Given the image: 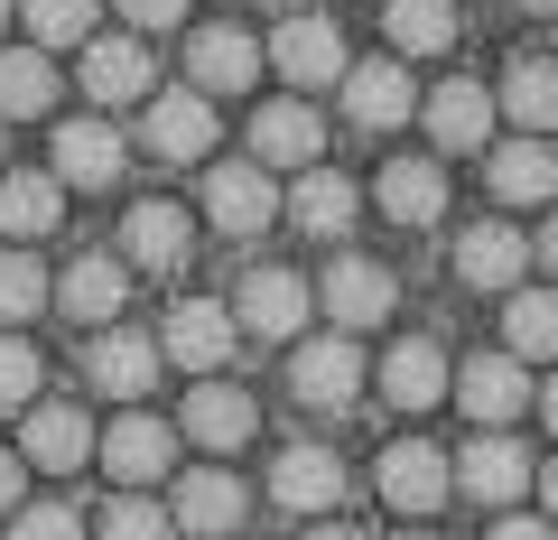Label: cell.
I'll return each mask as SVG.
<instances>
[{
    "mask_svg": "<svg viewBox=\"0 0 558 540\" xmlns=\"http://www.w3.org/2000/svg\"><path fill=\"white\" fill-rule=\"evenodd\" d=\"M363 382H373V373H363V345L344 336V326H336V336H307L299 355H289V392H299L307 410H354Z\"/></svg>",
    "mask_w": 558,
    "mask_h": 540,
    "instance_id": "obj_6",
    "label": "cell"
},
{
    "mask_svg": "<svg viewBox=\"0 0 558 540\" xmlns=\"http://www.w3.org/2000/svg\"><path fill=\"white\" fill-rule=\"evenodd\" d=\"M270 503H289V513H336L344 503V457L336 447H279Z\"/></svg>",
    "mask_w": 558,
    "mask_h": 540,
    "instance_id": "obj_22",
    "label": "cell"
},
{
    "mask_svg": "<svg viewBox=\"0 0 558 540\" xmlns=\"http://www.w3.org/2000/svg\"><path fill=\"white\" fill-rule=\"evenodd\" d=\"M252 159H260V168H307V159H326L317 103H299V94L260 103V112H252Z\"/></svg>",
    "mask_w": 558,
    "mask_h": 540,
    "instance_id": "obj_17",
    "label": "cell"
},
{
    "mask_svg": "<svg viewBox=\"0 0 558 540\" xmlns=\"http://www.w3.org/2000/svg\"><path fill=\"white\" fill-rule=\"evenodd\" d=\"M447 392L465 400V420L512 429L521 410H531V363H521V355H475L465 373H447Z\"/></svg>",
    "mask_w": 558,
    "mask_h": 540,
    "instance_id": "obj_15",
    "label": "cell"
},
{
    "mask_svg": "<svg viewBox=\"0 0 558 540\" xmlns=\"http://www.w3.org/2000/svg\"><path fill=\"white\" fill-rule=\"evenodd\" d=\"M447 494H457L447 447H428V439H391L381 447V503H391V513H438Z\"/></svg>",
    "mask_w": 558,
    "mask_h": 540,
    "instance_id": "obj_16",
    "label": "cell"
},
{
    "mask_svg": "<svg viewBox=\"0 0 558 540\" xmlns=\"http://www.w3.org/2000/svg\"><path fill=\"white\" fill-rule=\"evenodd\" d=\"M521 271H531V233H512V224H465L457 233V280L465 289H512Z\"/></svg>",
    "mask_w": 558,
    "mask_h": 540,
    "instance_id": "obj_24",
    "label": "cell"
},
{
    "mask_svg": "<svg viewBox=\"0 0 558 540\" xmlns=\"http://www.w3.org/2000/svg\"><path fill=\"white\" fill-rule=\"evenodd\" d=\"M94 540H178V521H168V503H149V484H121L94 513Z\"/></svg>",
    "mask_w": 558,
    "mask_h": 540,
    "instance_id": "obj_35",
    "label": "cell"
},
{
    "mask_svg": "<svg viewBox=\"0 0 558 540\" xmlns=\"http://www.w3.org/2000/svg\"><path fill=\"white\" fill-rule=\"evenodd\" d=\"M252 429H260V400L242 392V382H215V373H196V392H186V420H178V439H196L205 457H233V447H252Z\"/></svg>",
    "mask_w": 558,
    "mask_h": 540,
    "instance_id": "obj_9",
    "label": "cell"
},
{
    "mask_svg": "<svg viewBox=\"0 0 558 540\" xmlns=\"http://www.w3.org/2000/svg\"><path fill=\"white\" fill-rule=\"evenodd\" d=\"M84 373H94V392L140 400L149 382H159V336H140V326H94V355H84Z\"/></svg>",
    "mask_w": 558,
    "mask_h": 540,
    "instance_id": "obj_19",
    "label": "cell"
},
{
    "mask_svg": "<svg viewBox=\"0 0 558 540\" xmlns=\"http://www.w3.org/2000/svg\"><path fill=\"white\" fill-rule=\"evenodd\" d=\"M260 65H279V84L317 94V84H336L354 57H344V38H336V20H326V10H289V20H279V38L260 47Z\"/></svg>",
    "mask_w": 558,
    "mask_h": 540,
    "instance_id": "obj_1",
    "label": "cell"
},
{
    "mask_svg": "<svg viewBox=\"0 0 558 540\" xmlns=\"http://www.w3.org/2000/svg\"><path fill=\"white\" fill-rule=\"evenodd\" d=\"M381 400H391V410H438L447 400V345L438 336H400L391 355H381Z\"/></svg>",
    "mask_w": 558,
    "mask_h": 540,
    "instance_id": "obj_20",
    "label": "cell"
},
{
    "mask_svg": "<svg viewBox=\"0 0 558 540\" xmlns=\"http://www.w3.org/2000/svg\"><path fill=\"white\" fill-rule=\"evenodd\" d=\"M531 484H539V503H549V521H558V457H539V466H531Z\"/></svg>",
    "mask_w": 558,
    "mask_h": 540,
    "instance_id": "obj_44",
    "label": "cell"
},
{
    "mask_svg": "<svg viewBox=\"0 0 558 540\" xmlns=\"http://www.w3.org/2000/svg\"><path fill=\"white\" fill-rule=\"evenodd\" d=\"M344 121L354 131H400V121L418 112V84H410V65L400 57H363V65H344Z\"/></svg>",
    "mask_w": 558,
    "mask_h": 540,
    "instance_id": "obj_14",
    "label": "cell"
},
{
    "mask_svg": "<svg viewBox=\"0 0 558 540\" xmlns=\"http://www.w3.org/2000/svg\"><path fill=\"white\" fill-rule=\"evenodd\" d=\"M289 10H326V0H289Z\"/></svg>",
    "mask_w": 558,
    "mask_h": 540,
    "instance_id": "obj_49",
    "label": "cell"
},
{
    "mask_svg": "<svg viewBox=\"0 0 558 540\" xmlns=\"http://www.w3.org/2000/svg\"><path fill=\"white\" fill-rule=\"evenodd\" d=\"M20 466H38V476L94 466V420H84L75 400H28L20 410Z\"/></svg>",
    "mask_w": 558,
    "mask_h": 540,
    "instance_id": "obj_10",
    "label": "cell"
},
{
    "mask_svg": "<svg viewBox=\"0 0 558 540\" xmlns=\"http://www.w3.org/2000/svg\"><path fill=\"white\" fill-rule=\"evenodd\" d=\"M354 215H363L354 178H336L326 159H307V168H299V187H289V224H299V233H344Z\"/></svg>",
    "mask_w": 558,
    "mask_h": 540,
    "instance_id": "obj_29",
    "label": "cell"
},
{
    "mask_svg": "<svg viewBox=\"0 0 558 540\" xmlns=\"http://www.w3.org/2000/svg\"><path fill=\"white\" fill-rule=\"evenodd\" d=\"M299 540H363L354 521H317V531H299Z\"/></svg>",
    "mask_w": 558,
    "mask_h": 540,
    "instance_id": "obj_46",
    "label": "cell"
},
{
    "mask_svg": "<svg viewBox=\"0 0 558 540\" xmlns=\"http://www.w3.org/2000/svg\"><path fill=\"white\" fill-rule=\"evenodd\" d=\"M121 131L112 121H57V187H112L121 178Z\"/></svg>",
    "mask_w": 558,
    "mask_h": 540,
    "instance_id": "obj_27",
    "label": "cell"
},
{
    "mask_svg": "<svg viewBox=\"0 0 558 540\" xmlns=\"http://www.w3.org/2000/svg\"><path fill=\"white\" fill-rule=\"evenodd\" d=\"M531 261H549V280H558V215H549V224L531 233Z\"/></svg>",
    "mask_w": 558,
    "mask_h": 540,
    "instance_id": "obj_43",
    "label": "cell"
},
{
    "mask_svg": "<svg viewBox=\"0 0 558 540\" xmlns=\"http://www.w3.org/2000/svg\"><path fill=\"white\" fill-rule=\"evenodd\" d=\"M418 112H428V141H438V159H457V149H484V141H494V94H484V84H465V75L438 84Z\"/></svg>",
    "mask_w": 558,
    "mask_h": 540,
    "instance_id": "obj_23",
    "label": "cell"
},
{
    "mask_svg": "<svg viewBox=\"0 0 558 540\" xmlns=\"http://www.w3.org/2000/svg\"><path fill=\"white\" fill-rule=\"evenodd\" d=\"M205 224L215 233H270L279 224V187L260 159H215L205 168Z\"/></svg>",
    "mask_w": 558,
    "mask_h": 540,
    "instance_id": "obj_5",
    "label": "cell"
},
{
    "mask_svg": "<svg viewBox=\"0 0 558 540\" xmlns=\"http://www.w3.org/2000/svg\"><path fill=\"white\" fill-rule=\"evenodd\" d=\"M149 112H140V141H149V159L186 168L215 149V94H196V84H178V94H140Z\"/></svg>",
    "mask_w": 558,
    "mask_h": 540,
    "instance_id": "obj_7",
    "label": "cell"
},
{
    "mask_svg": "<svg viewBox=\"0 0 558 540\" xmlns=\"http://www.w3.org/2000/svg\"><path fill=\"white\" fill-rule=\"evenodd\" d=\"M112 10L140 28V38H149V28H178V20H186V0H112Z\"/></svg>",
    "mask_w": 558,
    "mask_h": 540,
    "instance_id": "obj_40",
    "label": "cell"
},
{
    "mask_svg": "<svg viewBox=\"0 0 558 540\" xmlns=\"http://www.w3.org/2000/svg\"><path fill=\"white\" fill-rule=\"evenodd\" d=\"M186 252H196V215H186L178 196H140L131 215H121V261L131 271H186Z\"/></svg>",
    "mask_w": 558,
    "mask_h": 540,
    "instance_id": "obj_8",
    "label": "cell"
},
{
    "mask_svg": "<svg viewBox=\"0 0 558 540\" xmlns=\"http://www.w3.org/2000/svg\"><path fill=\"white\" fill-rule=\"evenodd\" d=\"M317 308L344 326V336H363V326H381V317L400 308V289H391V271H381V261L336 252V261H326V280H317Z\"/></svg>",
    "mask_w": 558,
    "mask_h": 540,
    "instance_id": "obj_13",
    "label": "cell"
},
{
    "mask_svg": "<svg viewBox=\"0 0 558 540\" xmlns=\"http://www.w3.org/2000/svg\"><path fill=\"white\" fill-rule=\"evenodd\" d=\"M28 317H47V261L28 242H10L0 252V326H28Z\"/></svg>",
    "mask_w": 558,
    "mask_h": 540,
    "instance_id": "obj_36",
    "label": "cell"
},
{
    "mask_svg": "<svg viewBox=\"0 0 558 540\" xmlns=\"http://www.w3.org/2000/svg\"><path fill=\"white\" fill-rule=\"evenodd\" d=\"M233 345H242V326H233L223 299H178L168 326H159V363H178V373H223Z\"/></svg>",
    "mask_w": 558,
    "mask_h": 540,
    "instance_id": "obj_3",
    "label": "cell"
},
{
    "mask_svg": "<svg viewBox=\"0 0 558 540\" xmlns=\"http://www.w3.org/2000/svg\"><path fill=\"white\" fill-rule=\"evenodd\" d=\"M94 466H102L112 484H159L168 466H178V429L149 420V410H121V420L94 439Z\"/></svg>",
    "mask_w": 558,
    "mask_h": 540,
    "instance_id": "obj_12",
    "label": "cell"
},
{
    "mask_svg": "<svg viewBox=\"0 0 558 540\" xmlns=\"http://www.w3.org/2000/svg\"><path fill=\"white\" fill-rule=\"evenodd\" d=\"M484 178H494V196H502V205H549L558 159H549V141H539V131H521V141H502V149H494V168H484Z\"/></svg>",
    "mask_w": 558,
    "mask_h": 540,
    "instance_id": "obj_30",
    "label": "cell"
},
{
    "mask_svg": "<svg viewBox=\"0 0 558 540\" xmlns=\"http://www.w3.org/2000/svg\"><path fill=\"white\" fill-rule=\"evenodd\" d=\"M57 103V57L47 47H0V121H38Z\"/></svg>",
    "mask_w": 558,
    "mask_h": 540,
    "instance_id": "obj_33",
    "label": "cell"
},
{
    "mask_svg": "<svg viewBox=\"0 0 558 540\" xmlns=\"http://www.w3.org/2000/svg\"><path fill=\"white\" fill-rule=\"evenodd\" d=\"M391 540H428V531H391Z\"/></svg>",
    "mask_w": 558,
    "mask_h": 540,
    "instance_id": "obj_50",
    "label": "cell"
},
{
    "mask_svg": "<svg viewBox=\"0 0 558 540\" xmlns=\"http://www.w3.org/2000/svg\"><path fill=\"white\" fill-rule=\"evenodd\" d=\"M57 215H65V187H57V168H10V178H0V233H10V242H38V233H57Z\"/></svg>",
    "mask_w": 558,
    "mask_h": 540,
    "instance_id": "obj_28",
    "label": "cell"
},
{
    "mask_svg": "<svg viewBox=\"0 0 558 540\" xmlns=\"http://www.w3.org/2000/svg\"><path fill=\"white\" fill-rule=\"evenodd\" d=\"M223 308H233V326H242V336L289 345V336L307 326V308H317V289H307L299 271H270V261H260V271H242V289H233Z\"/></svg>",
    "mask_w": 558,
    "mask_h": 540,
    "instance_id": "obj_4",
    "label": "cell"
},
{
    "mask_svg": "<svg viewBox=\"0 0 558 540\" xmlns=\"http://www.w3.org/2000/svg\"><path fill=\"white\" fill-rule=\"evenodd\" d=\"M381 28H391V57H447L465 20H457V0H391Z\"/></svg>",
    "mask_w": 558,
    "mask_h": 540,
    "instance_id": "obj_32",
    "label": "cell"
},
{
    "mask_svg": "<svg viewBox=\"0 0 558 540\" xmlns=\"http://www.w3.org/2000/svg\"><path fill=\"white\" fill-rule=\"evenodd\" d=\"M373 196H381V215H391V224L428 233V224L447 215V168H438V159H391V168H381V187H373Z\"/></svg>",
    "mask_w": 558,
    "mask_h": 540,
    "instance_id": "obj_26",
    "label": "cell"
},
{
    "mask_svg": "<svg viewBox=\"0 0 558 540\" xmlns=\"http://www.w3.org/2000/svg\"><path fill=\"white\" fill-rule=\"evenodd\" d=\"M0 149H10V121H0Z\"/></svg>",
    "mask_w": 558,
    "mask_h": 540,
    "instance_id": "obj_51",
    "label": "cell"
},
{
    "mask_svg": "<svg viewBox=\"0 0 558 540\" xmlns=\"http://www.w3.org/2000/svg\"><path fill=\"white\" fill-rule=\"evenodd\" d=\"M502 299H512V308H502V336H512V355L521 363H549L558 355V289H502Z\"/></svg>",
    "mask_w": 558,
    "mask_h": 540,
    "instance_id": "obj_34",
    "label": "cell"
},
{
    "mask_svg": "<svg viewBox=\"0 0 558 540\" xmlns=\"http://www.w3.org/2000/svg\"><path fill=\"white\" fill-rule=\"evenodd\" d=\"M494 112H512L521 131H558V57H512Z\"/></svg>",
    "mask_w": 558,
    "mask_h": 540,
    "instance_id": "obj_31",
    "label": "cell"
},
{
    "mask_svg": "<svg viewBox=\"0 0 558 540\" xmlns=\"http://www.w3.org/2000/svg\"><path fill=\"white\" fill-rule=\"evenodd\" d=\"M531 400H539V420L558 429V373H549V382H531Z\"/></svg>",
    "mask_w": 558,
    "mask_h": 540,
    "instance_id": "obj_45",
    "label": "cell"
},
{
    "mask_svg": "<svg viewBox=\"0 0 558 540\" xmlns=\"http://www.w3.org/2000/svg\"><path fill=\"white\" fill-rule=\"evenodd\" d=\"M521 10H549V20H558V0H521Z\"/></svg>",
    "mask_w": 558,
    "mask_h": 540,
    "instance_id": "obj_48",
    "label": "cell"
},
{
    "mask_svg": "<svg viewBox=\"0 0 558 540\" xmlns=\"http://www.w3.org/2000/svg\"><path fill=\"white\" fill-rule=\"evenodd\" d=\"M20 20H28V47H84L94 38V0H20Z\"/></svg>",
    "mask_w": 558,
    "mask_h": 540,
    "instance_id": "obj_37",
    "label": "cell"
},
{
    "mask_svg": "<svg viewBox=\"0 0 558 540\" xmlns=\"http://www.w3.org/2000/svg\"><path fill=\"white\" fill-rule=\"evenodd\" d=\"M484 540H558V531H549V521H531V513H512V521H494Z\"/></svg>",
    "mask_w": 558,
    "mask_h": 540,
    "instance_id": "obj_42",
    "label": "cell"
},
{
    "mask_svg": "<svg viewBox=\"0 0 558 540\" xmlns=\"http://www.w3.org/2000/svg\"><path fill=\"white\" fill-rule=\"evenodd\" d=\"M252 75H260V38H252V28L215 20V28L186 38V84H196V94H242Z\"/></svg>",
    "mask_w": 558,
    "mask_h": 540,
    "instance_id": "obj_18",
    "label": "cell"
},
{
    "mask_svg": "<svg viewBox=\"0 0 558 540\" xmlns=\"http://www.w3.org/2000/svg\"><path fill=\"white\" fill-rule=\"evenodd\" d=\"M38 382H47V363H38V345H28L20 326H10V336H0V410H10V420H20L28 400H38Z\"/></svg>",
    "mask_w": 558,
    "mask_h": 540,
    "instance_id": "obj_38",
    "label": "cell"
},
{
    "mask_svg": "<svg viewBox=\"0 0 558 540\" xmlns=\"http://www.w3.org/2000/svg\"><path fill=\"white\" fill-rule=\"evenodd\" d=\"M47 299H57L75 326H112L121 308H131V261L121 252H75L57 280H47Z\"/></svg>",
    "mask_w": 558,
    "mask_h": 540,
    "instance_id": "obj_11",
    "label": "cell"
},
{
    "mask_svg": "<svg viewBox=\"0 0 558 540\" xmlns=\"http://www.w3.org/2000/svg\"><path fill=\"white\" fill-rule=\"evenodd\" d=\"M20 476H28L20 447H0V521H10V503H20Z\"/></svg>",
    "mask_w": 558,
    "mask_h": 540,
    "instance_id": "obj_41",
    "label": "cell"
},
{
    "mask_svg": "<svg viewBox=\"0 0 558 540\" xmlns=\"http://www.w3.org/2000/svg\"><path fill=\"white\" fill-rule=\"evenodd\" d=\"M10 540H94L75 503H10Z\"/></svg>",
    "mask_w": 558,
    "mask_h": 540,
    "instance_id": "obj_39",
    "label": "cell"
},
{
    "mask_svg": "<svg viewBox=\"0 0 558 540\" xmlns=\"http://www.w3.org/2000/svg\"><path fill=\"white\" fill-rule=\"evenodd\" d=\"M10 20H20V0H0V28H10Z\"/></svg>",
    "mask_w": 558,
    "mask_h": 540,
    "instance_id": "obj_47",
    "label": "cell"
},
{
    "mask_svg": "<svg viewBox=\"0 0 558 540\" xmlns=\"http://www.w3.org/2000/svg\"><path fill=\"white\" fill-rule=\"evenodd\" d=\"M149 84H159V65H149L140 28H131V38H84V94H94V103H140Z\"/></svg>",
    "mask_w": 558,
    "mask_h": 540,
    "instance_id": "obj_25",
    "label": "cell"
},
{
    "mask_svg": "<svg viewBox=\"0 0 558 540\" xmlns=\"http://www.w3.org/2000/svg\"><path fill=\"white\" fill-rule=\"evenodd\" d=\"M168 521H178V531H196V540L242 531V484L223 476V466H186L178 494H168Z\"/></svg>",
    "mask_w": 558,
    "mask_h": 540,
    "instance_id": "obj_21",
    "label": "cell"
},
{
    "mask_svg": "<svg viewBox=\"0 0 558 540\" xmlns=\"http://www.w3.org/2000/svg\"><path fill=\"white\" fill-rule=\"evenodd\" d=\"M531 447L512 439V429H484V439H465L457 457H447V476H457V494L465 503H521L531 494Z\"/></svg>",
    "mask_w": 558,
    "mask_h": 540,
    "instance_id": "obj_2",
    "label": "cell"
}]
</instances>
